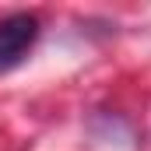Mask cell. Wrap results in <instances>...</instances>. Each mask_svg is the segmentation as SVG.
I'll list each match as a JSON object with an SVG mask.
<instances>
[{"label": "cell", "mask_w": 151, "mask_h": 151, "mask_svg": "<svg viewBox=\"0 0 151 151\" xmlns=\"http://www.w3.org/2000/svg\"><path fill=\"white\" fill-rule=\"evenodd\" d=\"M39 39V18L28 11H18V14H7L0 18V74L18 67L28 49L35 46Z\"/></svg>", "instance_id": "obj_1"}]
</instances>
